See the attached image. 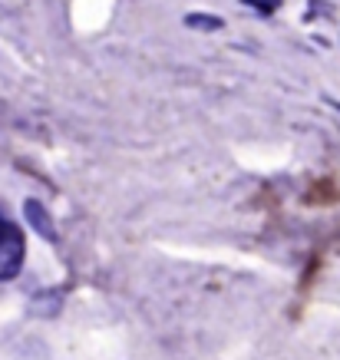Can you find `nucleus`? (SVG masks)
Listing matches in <instances>:
<instances>
[{"instance_id": "nucleus-4", "label": "nucleus", "mask_w": 340, "mask_h": 360, "mask_svg": "<svg viewBox=\"0 0 340 360\" xmlns=\"http://www.w3.org/2000/svg\"><path fill=\"white\" fill-rule=\"evenodd\" d=\"M248 7H254V11H261V13H275L277 7H281V0H244Z\"/></svg>"}, {"instance_id": "nucleus-3", "label": "nucleus", "mask_w": 340, "mask_h": 360, "mask_svg": "<svg viewBox=\"0 0 340 360\" xmlns=\"http://www.w3.org/2000/svg\"><path fill=\"white\" fill-rule=\"evenodd\" d=\"M185 23L192 30H221V20L218 17H209V13H188Z\"/></svg>"}, {"instance_id": "nucleus-1", "label": "nucleus", "mask_w": 340, "mask_h": 360, "mask_svg": "<svg viewBox=\"0 0 340 360\" xmlns=\"http://www.w3.org/2000/svg\"><path fill=\"white\" fill-rule=\"evenodd\" d=\"M23 258H27V241H23V231L13 225V221L0 219V281H11L17 278L23 268Z\"/></svg>"}, {"instance_id": "nucleus-2", "label": "nucleus", "mask_w": 340, "mask_h": 360, "mask_svg": "<svg viewBox=\"0 0 340 360\" xmlns=\"http://www.w3.org/2000/svg\"><path fill=\"white\" fill-rule=\"evenodd\" d=\"M23 212H27V219H30V225L37 231H40V235H44V238H50V241H56V229H53V219H50V212H46L44 205H40V202H27V205H23Z\"/></svg>"}]
</instances>
